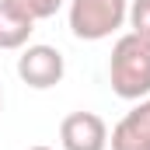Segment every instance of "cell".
Returning a JSON list of instances; mask_svg holds the SVG:
<instances>
[{
  "mask_svg": "<svg viewBox=\"0 0 150 150\" xmlns=\"http://www.w3.org/2000/svg\"><path fill=\"white\" fill-rule=\"evenodd\" d=\"M108 84L122 101H140L150 94V38L136 32L115 38L108 56Z\"/></svg>",
  "mask_w": 150,
  "mask_h": 150,
  "instance_id": "cell-1",
  "label": "cell"
},
{
  "mask_svg": "<svg viewBox=\"0 0 150 150\" xmlns=\"http://www.w3.org/2000/svg\"><path fill=\"white\" fill-rule=\"evenodd\" d=\"M129 0H70V32L80 42H101L126 25Z\"/></svg>",
  "mask_w": 150,
  "mask_h": 150,
  "instance_id": "cell-2",
  "label": "cell"
},
{
  "mask_svg": "<svg viewBox=\"0 0 150 150\" xmlns=\"http://www.w3.org/2000/svg\"><path fill=\"white\" fill-rule=\"evenodd\" d=\"M63 74H67V59L56 45H25V52L18 56V77L35 91L56 87Z\"/></svg>",
  "mask_w": 150,
  "mask_h": 150,
  "instance_id": "cell-3",
  "label": "cell"
},
{
  "mask_svg": "<svg viewBox=\"0 0 150 150\" xmlns=\"http://www.w3.org/2000/svg\"><path fill=\"white\" fill-rule=\"evenodd\" d=\"M63 150H108V126L94 112H70L59 122Z\"/></svg>",
  "mask_w": 150,
  "mask_h": 150,
  "instance_id": "cell-4",
  "label": "cell"
},
{
  "mask_svg": "<svg viewBox=\"0 0 150 150\" xmlns=\"http://www.w3.org/2000/svg\"><path fill=\"white\" fill-rule=\"evenodd\" d=\"M108 147L112 150H150V98H140V105L133 112H126L115 122Z\"/></svg>",
  "mask_w": 150,
  "mask_h": 150,
  "instance_id": "cell-5",
  "label": "cell"
},
{
  "mask_svg": "<svg viewBox=\"0 0 150 150\" xmlns=\"http://www.w3.org/2000/svg\"><path fill=\"white\" fill-rule=\"evenodd\" d=\"M35 32V21L25 18L21 11L0 4V49H25Z\"/></svg>",
  "mask_w": 150,
  "mask_h": 150,
  "instance_id": "cell-6",
  "label": "cell"
},
{
  "mask_svg": "<svg viewBox=\"0 0 150 150\" xmlns=\"http://www.w3.org/2000/svg\"><path fill=\"white\" fill-rule=\"evenodd\" d=\"M0 4H7V7H14V11H21L25 18H32V21H45V18H52L67 0H0Z\"/></svg>",
  "mask_w": 150,
  "mask_h": 150,
  "instance_id": "cell-7",
  "label": "cell"
},
{
  "mask_svg": "<svg viewBox=\"0 0 150 150\" xmlns=\"http://www.w3.org/2000/svg\"><path fill=\"white\" fill-rule=\"evenodd\" d=\"M126 21L133 25V32H136V35L150 38V0H133V4H129Z\"/></svg>",
  "mask_w": 150,
  "mask_h": 150,
  "instance_id": "cell-8",
  "label": "cell"
},
{
  "mask_svg": "<svg viewBox=\"0 0 150 150\" xmlns=\"http://www.w3.org/2000/svg\"><path fill=\"white\" fill-rule=\"evenodd\" d=\"M28 150H52V147H28Z\"/></svg>",
  "mask_w": 150,
  "mask_h": 150,
  "instance_id": "cell-9",
  "label": "cell"
},
{
  "mask_svg": "<svg viewBox=\"0 0 150 150\" xmlns=\"http://www.w3.org/2000/svg\"><path fill=\"white\" fill-rule=\"evenodd\" d=\"M0 112H4V94H0Z\"/></svg>",
  "mask_w": 150,
  "mask_h": 150,
  "instance_id": "cell-10",
  "label": "cell"
}]
</instances>
